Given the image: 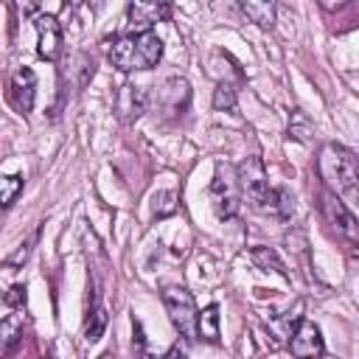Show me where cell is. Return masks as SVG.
Returning a JSON list of instances; mask_svg holds the SVG:
<instances>
[{"mask_svg":"<svg viewBox=\"0 0 359 359\" xmlns=\"http://www.w3.org/2000/svg\"><path fill=\"white\" fill-rule=\"evenodd\" d=\"M317 171H320L325 191L339 196L348 208L356 205V199H359V163H356V154L351 149H345L339 143H325L320 149V157H317Z\"/></svg>","mask_w":359,"mask_h":359,"instance_id":"6da1fadb","label":"cell"},{"mask_svg":"<svg viewBox=\"0 0 359 359\" xmlns=\"http://www.w3.org/2000/svg\"><path fill=\"white\" fill-rule=\"evenodd\" d=\"M163 56V39L154 31L146 34H123L115 36L107 48V59L112 67L121 73H135V70H151Z\"/></svg>","mask_w":359,"mask_h":359,"instance_id":"7a4b0ae2","label":"cell"},{"mask_svg":"<svg viewBox=\"0 0 359 359\" xmlns=\"http://www.w3.org/2000/svg\"><path fill=\"white\" fill-rule=\"evenodd\" d=\"M163 306H165V311H168L171 325L180 331L182 339H188V342L199 339V337H196V317H199V309H196V303H194V297H191V292H188L185 286H165V289H163Z\"/></svg>","mask_w":359,"mask_h":359,"instance_id":"3957f363","label":"cell"},{"mask_svg":"<svg viewBox=\"0 0 359 359\" xmlns=\"http://www.w3.org/2000/svg\"><path fill=\"white\" fill-rule=\"evenodd\" d=\"M236 182H238V191H244V196L250 199L252 208H266V199H269L272 188H269V180H266L264 160L258 154H250L238 163Z\"/></svg>","mask_w":359,"mask_h":359,"instance_id":"277c9868","label":"cell"},{"mask_svg":"<svg viewBox=\"0 0 359 359\" xmlns=\"http://www.w3.org/2000/svg\"><path fill=\"white\" fill-rule=\"evenodd\" d=\"M210 202H213L219 219H230L238 213V182H236L230 165H224V163L216 165V174L210 180Z\"/></svg>","mask_w":359,"mask_h":359,"instance_id":"5b68a950","label":"cell"},{"mask_svg":"<svg viewBox=\"0 0 359 359\" xmlns=\"http://www.w3.org/2000/svg\"><path fill=\"white\" fill-rule=\"evenodd\" d=\"M320 208H323V216L328 219V224H331L339 236H345L348 241H356V238H359V222H356L353 210H351L339 196H334L331 191H323V194H320Z\"/></svg>","mask_w":359,"mask_h":359,"instance_id":"8992f818","label":"cell"},{"mask_svg":"<svg viewBox=\"0 0 359 359\" xmlns=\"http://www.w3.org/2000/svg\"><path fill=\"white\" fill-rule=\"evenodd\" d=\"M289 351L294 359H320L325 351L320 328L311 320H297L294 331L289 334Z\"/></svg>","mask_w":359,"mask_h":359,"instance_id":"52a82bcc","label":"cell"},{"mask_svg":"<svg viewBox=\"0 0 359 359\" xmlns=\"http://www.w3.org/2000/svg\"><path fill=\"white\" fill-rule=\"evenodd\" d=\"M36 28V53L45 62H56L62 53V25L50 14H36L34 17Z\"/></svg>","mask_w":359,"mask_h":359,"instance_id":"ba28073f","label":"cell"},{"mask_svg":"<svg viewBox=\"0 0 359 359\" xmlns=\"http://www.w3.org/2000/svg\"><path fill=\"white\" fill-rule=\"evenodd\" d=\"M8 98L14 104L17 112L28 115L34 109V98H36V76L31 67H20L14 70L11 76V84H8Z\"/></svg>","mask_w":359,"mask_h":359,"instance_id":"9c48e42d","label":"cell"},{"mask_svg":"<svg viewBox=\"0 0 359 359\" xmlns=\"http://www.w3.org/2000/svg\"><path fill=\"white\" fill-rule=\"evenodd\" d=\"M171 14V6L168 3H129V8H126V20H129V25H132V31L135 34H146V31H151V25L154 22H163L165 17Z\"/></svg>","mask_w":359,"mask_h":359,"instance_id":"30bf717a","label":"cell"},{"mask_svg":"<svg viewBox=\"0 0 359 359\" xmlns=\"http://www.w3.org/2000/svg\"><path fill=\"white\" fill-rule=\"evenodd\" d=\"M149 109V93L143 87H135V84H123L115 95V112L123 123H132L137 121L143 112Z\"/></svg>","mask_w":359,"mask_h":359,"instance_id":"8fae6325","label":"cell"},{"mask_svg":"<svg viewBox=\"0 0 359 359\" xmlns=\"http://www.w3.org/2000/svg\"><path fill=\"white\" fill-rule=\"evenodd\" d=\"M157 104H160L165 112H171V115H182V112L188 109V104H191V84H188L182 76L168 79V81L160 87V93H157Z\"/></svg>","mask_w":359,"mask_h":359,"instance_id":"7c38bea8","label":"cell"},{"mask_svg":"<svg viewBox=\"0 0 359 359\" xmlns=\"http://www.w3.org/2000/svg\"><path fill=\"white\" fill-rule=\"evenodd\" d=\"M22 334H25L22 314H8L6 320H0V359H8L22 345Z\"/></svg>","mask_w":359,"mask_h":359,"instance_id":"4fadbf2b","label":"cell"},{"mask_svg":"<svg viewBox=\"0 0 359 359\" xmlns=\"http://www.w3.org/2000/svg\"><path fill=\"white\" fill-rule=\"evenodd\" d=\"M241 11L250 22H255L261 28L275 25V3H269V0H241Z\"/></svg>","mask_w":359,"mask_h":359,"instance_id":"5bb4252c","label":"cell"},{"mask_svg":"<svg viewBox=\"0 0 359 359\" xmlns=\"http://www.w3.org/2000/svg\"><path fill=\"white\" fill-rule=\"evenodd\" d=\"M196 337L219 345V306L216 303H210V306H205L199 311V317H196Z\"/></svg>","mask_w":359,"mask_h":359,"instance_id":"9a60e30c","label":"cell"},{"mask_svg":"<svg viewBox=\"0 0 359 359\" xmlns=\"http://www.w3.org/2000/svg\"><path fill=\"white\" fill-rule=\"evenodd\" d=\"M250 261L261 269V272H278V275H289L286 272V266H283V261L278 258V252L272 250V247H252L250 250Z\"/></svg>","mask_w":359,"mask_h":359,"instance_id":"2e32d148","label":"cell"},{"mask_svg":"<svg viewBox=\"0 0 359 359\" xmlns=\"http://www.w3.org/2000/svg\"><path fill=\"white\" fill-rule=\"evenodd\" d=\"M264 210H269V213H275L278 219L286 222V219H292V213H294V196H292L286 188H272Z\"/></svg>","mask_w":359,"mask_h":359,"instance_id":"e0dca14e","label":"cell"},{"mask_svg":"<svg viewBox=\"0 0 359 359\" xmlns=\"http://www.w3.org/2000/svg\"><path fill=\"white\" fill-rule=\"evenodd\" d=\"M104 328H107V309L95 300L93 309L87 311V320H84V339L87 342H95L104 337Z\"/></svg>","mask_w":359,"mask_h":359,"instance_id":"ac0fdd59","label":"cell"},{"mask_svg":"<svg viewBox=\"0 0 359 359\" xmlns=\"http://www.w3.org/2000/svg\"><path fill=\"white\" fill-rule=\"evenodd\" d=\"M20 194H22V177L20 174H0V208H11Z\"/></svg>","mask_w":359,"mask_h":359,"instance_id":"d6986e66","label":"cell"},{"mask_svg":"<svg viewBox=\"0 0 359 359\" xmlns=\"http://www.w3.org/2000/svg\"><path fill=\"white\" fill-rule=\"evenodd\" d=\"M213 107L222 109V112H233L236 109V84L233 81H216Z\"/></svg>","mask_w":359,"mask_h":359,"instance_id":"ffe728a7","label":"cell"},{"mask_svg":"<svg viewBox=\"0 0 359 359\" xmlns=\"http://www.w3.org/2000/svg\"><path fill=\"white\" fill-rule=\"evenodd\" d=\"M289 135L294 140H300V143H309V137L314 135V126H311V121H309L306 112H300V109L292 112V118H289Z\"/></svg>","mask_w":359,"mask_h":359,"instance_id":"44dd1931","label":"cell"},{"mask_svg":"<svg viewBox=\"0 0 359 359\" xmlns=\"http://www.w3.org/2000/svg\"><path fill=\"white\" fill-rule=\"evenodd\" d=\"M177 210V194L174 191H160L154 194V216L163 219V216H171Z\"/></svg>","mask_w":359,"mask_h":359,"instance_id":"7402d4cb","label":"cell"},{"mask_svg":"<svg viewBox=\"0 0 359 359\" xmlns=\"http://www.w3.org/2000/svg\"><path fill=\"white\" fill-rule=\"evenodd\" d=\"M36 236H39V233L34 230V233H31V236H28V238H25V241L17 247V252L6 258V266H20V264H25V258H28V252H31V244L36 241Z\"/></svg>","mask_w":359,"mask_h":359,"instance_id":"603a6c76","label":"cell"},{"mask_svg":"<svg viewBox=\"0 0 359 359\" xmlns=\"http://www.w3.org/2000/svg\"><path fill=\"white\" fill-rule=\"evenodd\" d=\"M3 303L11 306V309H22L25 306V286L22 283H14L3 292Z\"/></svg>","mask_w":359,"mask_h":359,"instance_id":"cb8c5ba5","label":"cell"},{"mask_svg":"<svg viewBox=\"0 0 359 359\" xmlns=\"http://www.w3.org/2000/svg\"><path fill=\"white\" fill-rule=\"evenodd\" d=\"M163 359H188V356H185V351H182L180 345H171V348L165 351V356H163Z\"/></svg>","mask_w":359,"mask_h":359,"instance_id":"d4e9b609","label":"cell"},{"mask_svg":"<svg viewBox=\"0 0 359 359\" xmlns=\"http://www.w3.org/2000/svg\"><path fill=\"white\" fill-rule=\"evenodd\" d=\"M98 359H115V356H112V353H101Z\"/></svg>","mask_w":359,"mask_h":359,"instance_id":"484cf974","label":"cell"},{"mask_svg":"<svg viewBox=\"0 0 359 359\" xmlns=\"http://www.w3.org/2000/svg\"><path fill=\"white\" fill-rule=\"evenodd\" d=\"M42 359H48V356H42Z\"/></svg>","mask_w":359,"mask_h":359,"instance_id":"4316f807","label":"cell"}]
</instances>
